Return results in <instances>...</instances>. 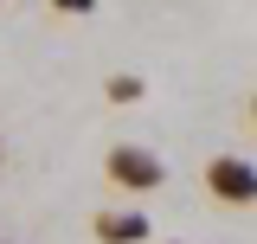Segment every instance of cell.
<instances>
[{"mask_svg":"<svg viewBox=\"0 0 257 244\" xmlns=\"http://www.w3.org/2000/svg\"><path fill=\"white\" fill-rule=\"evenodd\" d=\"M206 193H212L219 206L251 212L257 206V167L244 161V154H212V161H206Z\"/></svg>","mask_w":257,"mask_h":244,"instance_id":"1","label":"cell"},{"mask_svg":"<svg viewBox=\"0 0 257 244\" xmlns=\"http://www.w3.org/2000/svg\"><path fill=\"white\" fill-rule=\"evenodd\" d=\"M103 174H109V186H122V193H155V186L167 180L161 154H155V148H142V142H122V148H109Z\"/></svg>","mask_w":257,"mask_h":244,"instance_id":"2","label":"cell"},{"mask_svg":"<svg viewBox=\"0 0 257 244\" xmlns=\"http://www.w3.org/2000/svg\"><path fill=\"white\" fill-rule=\"evenodd\" d=\"M90 231L103 244H148V218H142V212H96Z\"/></svg>","mask_w":257,"mask_h":244,"instance_id":"3","label":"cell"},{"mask_svg":"<svg viewBox=\"0 0 257 244\" xmlns=\"http://www.w3.org/2000/svg\"><path fill=\"white\" fill-rule=\"evenodd\" d=\"M103 90H109V103H142V77H128V71H116V77H109Z\"/></svg>","mask_w":257,"mask_h":244,"instance_id":"4","label":"cell"},{"mask_svg":"<svg viewBox=\"0 0 257 244\" xmlns=\"http://www.w3.org/2000/svg\"><path fill=\"white\" fill-rule=\"evenodd\" d=\"M52 7H58V13H90L96 0H52Z\"/></svg>","mask_w":257,"mask_h":244,"instance_id":"5","label":"cell"},{"mask_svg":"<svg viewBox=\"0 0 257 244\" xmlns=\"http://www.w3.org/2000/svg\"><path fill=\"white\" fill-rule=\"evenodd\" d=\"M251 129H257V90H251Z\"/></svg>","mask_w":257,"mask_h":244,"instance_id":"6","label":"cell"}]
</instances>
